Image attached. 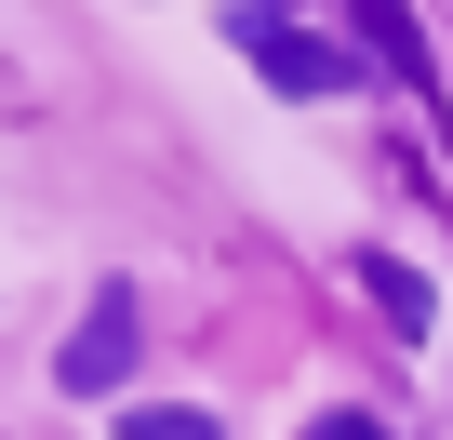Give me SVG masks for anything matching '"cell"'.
Returning a JSON list of instances; mask_svg holds the SVG:
<instances>
[{
  "label": "cell",
  "mask_w": 453,
  "mask_h": 440,
  "mask_svg": "<svg viewBox=\"0 0 453 440\" xmlns=\"http://www.w3.org/2000/svg\"><path fill=\"white\" fill-rule=\"evenodd\" d=\"M307 440H387V427H373V413H320Z\"/></svg>",
  "instance_id": "5"
},
{
  "label": "cell",
  "mask_w": 453,
  "mask_h": 440,
  "mask_svg": "<svg viewBox=\"0 0 453 440\" xmlns=\"http://www.w3.org/2000/svg\"><path fill=\"white\" fill-rule=\"evenodd\" d=\"M226 41L267 54V81H280V94H347V81H360V54H347L334 27H280L267 0H241V14H226Z\"/></svg>",
  "instance_id": "1"
},
{
  "label": "cell",
  "mask_w": 453,
  "mask_h": 440,
  "mask_svg": "<svg viewBox=\"0 0 453 440\" xmlns=\"http://www.w3.org/2000/svg\"><path fill=\"white\" fill-rule=\"evenodd\" d=\"M120 440H213V413H200V400H134Z\"/></svg>",
  "instance_id": "4"
},
{
  "label": "cell",
  "mask_w": 453,
  "mask_h": 440,
  "mask_svg": "<svg viewBox=\"0 0 453 440\" xmlns=\"http://www.w3.org/2000/svg\"><path fill=\"white\" fill-rule=\"evenodd\" d=\"M360 281H373V307H387L400 334H426V320H440V294H426V281H413L400 254H360Z\"/></svg>",
  "instance_id": "3"
},
{
  "label": "cell",
  "mask_w": 453,
  "mask_h": 440,
  "mask_svg": "<svg viewBox=\"0 0 453 440\" xmlns=\"http://www.w3.org/2000/svg\"><path fill=\"white\" fill-rule=\"evenodd\" d=\"M120 374H134V294L107 281V294L81 307V334H67V360H54V387H81V400H107Z\"/></svg>",
  "instance_id": "2"
}]
</instances>
